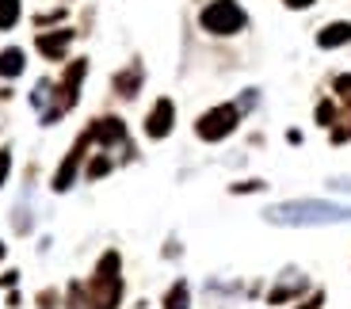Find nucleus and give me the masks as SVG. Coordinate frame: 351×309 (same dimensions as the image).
<instances>
[{
  "label": "nucleus",
  "mask_w": 351,
  "mask_h": 309,
  "mask_svg": "<svg viewBox=\"0 0 351 309\" xmlns=\"http://www.w3.org/2000/svg\"><path fill=\"white\" fill-rule=\"evenodd\" d=\"M267 221H275V225H336V221H351V206L325 203V199H294V203L271 206Z\"/></svg>",
  "instance_id": "1"
},
{
  "label": "nucleus",
  "mask_w": 351,
  "mask_h": 309,
  "mask_svg": "<svg viewBox=\"0 0 351 309\" xmlns=\"http://www.w3.org/2000/svg\"><path fill=\"white\" fill-rule=\"evenodd\" d=\"M123 301V275H119V252H104L92 286H88V306L92 309H119Z\"/></svg>",
  "instance_id": "2"
},
{
  "label": "nucleus",
  "mask_w": 351,
  "mask_h": 309,
  "mask_svg": "<svg viewBox=\"0 0 351 309\" xmlns=\"http://www.w3.org/2000/svg\"><path fill=\"white\" fill-rule=\"evenodd\" d=\"M199 23L210 35H237V31H245V8L237 0H214V4L202 8Z\"/></svg>",
  "instance_id": "3"
},
{
  "label": "nucleus",
  "mask_w": 351,
  "mask_h": 309,
  "mask_svg": "<svg viewBox=\"0 0 351 309\" xmlns=\"http://www.w3.org/2000/svg\"><path fill=\"white\" fill-rule=\"evenodd\" d=\"M237 123H241L237 107H233V103H218V107H210V111L195 123V130H199L202 142H221V138H229V134L237 130Z\"/></svg>",
  "instance_id": "4"
},
{
  "label": "nucleus",
  "mask_w": 351,
  "mask_h": 309,
  "mask_svg": "<svg viewBox=\"0 0 351 309\" xmlns=\"http://www.w3.org/2000/svg\"><path fill=\"white\" fill-rule=\"evenodd\" d=\"M84 73H88V65L84 62H73L69 65V73H65V80H62V88H58V103L46 111V123H53V119L62 115V111H69L73 103H77V88H80V80H84Z\"/></svg>",
  "instance_id": "5"
},
{
  "label": "nucleus",
  "mask_w": 351,
  "mask_h": 309,
  "mask_svg": "<svg viewBox=\"0 0 351 309\" xmlns=\"http://www.w3.org/2000/svg\"><path fill=\"white\" fill-rule=\"evenodd\" d=\"M88 142H92V134H80V138H77V145L69 149V157H65V160H62V168L53 172V191H69V187H73V176H77L80 157H84Z\"/></svg>",
  "instance_id": "6"
},
{
  "label": "nucleus",
  "mask_w": 351,
  "mask_h": 309,
  "mask_svg": "<svg viewBox=\"0 0 351 309\" xmlns=\"http://www.w3.org/2000/svg\"><path fill=\"white\" fill-rule=\"evenodd\" d=\"M172 123H176V103L160 96L157 103H153L149 119H145V134H149V138H168V134H172Z\"/></svg>",
  "instance_id": "7"
},
{
  "label": "nucleus",
  "mask_w": 351,
  "mask_h": 309,
  "mask_svg": "<svg viewBox=\"0 0 351 309\" xmlns=\"http://www.w3.org/2000/svg\"><path fill=\"white\" fill-rule=\"evenodd\" d=\"M69 42H73V31H43V35L35 38L38 53L50 58V62H62L65 50H69Z\"/></svg>",
  "instance_id": "8"
},
{
  "label": "nucleus",
  "mask_w": 351,
  "mask_h": 309,
  "mask_svg": "<svg viewBox=\"0 0 351 309\" xmlns=\"http://www.w3.org/2000/svg\"><path fill=\"white\" fill-rule=\"evenodd\" d=\"M92 142H99V145H114V142H123L126 138V126H123V119H99V123H92Z\"/></svg>",
  "instance_id": "9"
},
{
  "label": "nucleus",
  "mask_w": 351,
  "mask_h": 309,
  "mask_svg": "<svg viewBox=\"0 0 351 309\" xmlns=\"http://www.w3.org/2000/svg\"><path fill=\"white\" fill-rule=\"evenodd\" d=\"M351 42V23H343V19H336V23H328L325 31H317V46L321 50H336V46Z\"/></svg>",
  "instance_id": "10"
},
{
  "label": "nucleus",
  "mask_w": 351,
  "mask_h": 309,
  "mask_svg": "<svg viewBox=\"0 0 351 309\" xmlns=\"http://www.w3.org/2000/svg\"><path fill=\"white\" fill-rule=\"evenodd\" d=\"M23 73V50L8 46V50H0V77H19Z\"/></svg>",
  "instance_id": "11"
},
{
  "label": "nucleus",
  "mask_w": 351,
  "mask_h": 309,
  "mask_svg": "<svg viewBox=\"0 0 351 309\" xmlns=\"http://www.w3.org/2000/svg\"><path fill=\"white\" fill-rule=\"evenodd\" d=\"M138 84H141V69H138V65L114 77V88H119V96H138Z\"/></svg>",
  "instance_id": "12"
},
{
  "label": "nucleus",
  "mask_w": 351,
  "mask_h": 309,
  "mask_svg": "<svg viewBox=\"0 0 351 309\" xmlns=\"http://www.w3.org/2000/svg\"><path fill=\"white\" fill-rule=\"evenodd\" d=\"M165 309H191V294H187V283H176L172 291L165 294Z\"/></svg>",
  "instance_id": "13"
},
{
  "label": "nucleus",
  "mask_w": 351,
  "mask_h": 309,
  "mask_svg": "<svg viewBox=\"0 0 351 309\" xmlns=\"http://www.w3.org/2000/svg\"><path fill=\"white\" fill-rule=\"evenodd\" d=\"M19 23V0H0V31H12Z\"/></svg>",
  "instance_id": "14"
},
{
  "label": "nucleus",
  "mask_w": 351,
  "mask_h": 309,
  "mask_svg": "<svg viewBox=\"0 0 351 309\" xmlns=\"http://www.w3.org/2000/svg\"><path fill=\"white\" fill-rule=\"evenodd\" d=\"M107 172H111V160L107 157H96L88 164V180H99V176H107Z\"/></svg>",
  "instance_id": "15"
},
{
  "label": "nucleus",
  "mask_w": 351,
  "mask_h": 309,
  "mask_svg": "<svg viewBox=\"0 0 351 309\" xmlns=\"http://www.w3.org/2000/svg\"><path fill=\"white\" fill-rule=\"evenodd\" d=\"M332 115H336V107L328 103V99H325V103H317V123H321V126H332Z\"/></svg>",
  "instance_id": "16"
},
{
  "label": "nucleus",
  "mask_w": 351,
  "mask_h": 309,
  "mask_svg": "<svg viewBox=\"0 0 351 309\" xmlns=\"http://www.w3.org/2000/svg\"><path fill=\"white\" fill-rule=\"evenodd\" d=\"M8 172H12V153H0V187H4Z\"/></svg>",
  "instance_id": "17"
},
{
  "label": "nucleus",
  "mask_w": 351,
  "mask_h": 309,
  "mask_svg": "<svg viewBox=\"0 0 351 309\" xmlns=\"http://www.w3.org/2000/svg\"><path fill=\"white\" fill-rule=\"evenodd\" d=\"M336 92H340L343 99H351V77H336Z\"/></svg>",
  "instance_id": "18"
},
{
  "label": "nucleus",
  "mask_w": 351,
  "mask_h": 309,
  "mask_svg": "<svg viewBox=\"0 0 351 309\" xmlns=\"http://www.w3.org/2000/svg\"><path fill=\"white\" fill-rule=\"evenodd\" d=\"M282 4H287V8H294V12H302V8H309L313 0H282Z\"/></svg>",
  "instance_id": "19"
},
{
  "label": "nucleus",
  "mask_w": 351,
  "mask_h": 309,
  "mask_svg": "<svg viewBox=\"0 0 351 309\" xmlns=\"http://www.w3.org/2000/svg\"><path fill=\"white\" fill-rule=\"evenodd\" d=\"M321 301H325V294H313V298H309L302 309H321Z\"/></svg>",
  "instance_id": "20"
},
{
  "label": "nucleus",
  "mask_w": 351,
  "mask_h": 309,
  "mask_svg": "<svg viewBox=\"0 0 351 309\" xmlns=\"http://www.w3.org/2000/svg\"><path fill=\"white\" fill-rule=\"evenodd\" d=\"M0 260H4V245H0Z\"/></svg>",
  "instance_id": "21"
}]
</instances>
